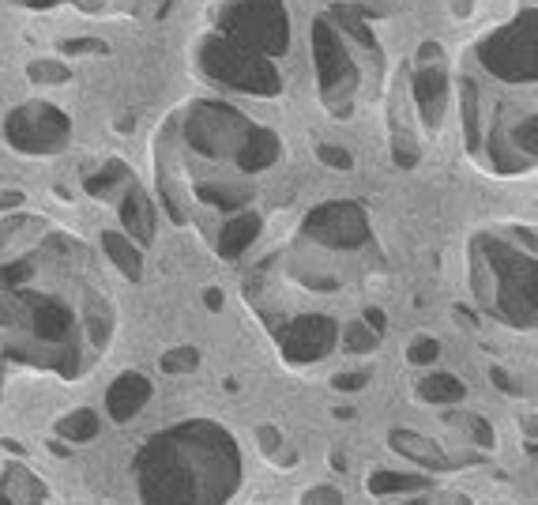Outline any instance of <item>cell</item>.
Here are the masks:
<instances>
[{
  "label": "cell",
  "mask_w": 538,
  "mask_h": 505,
  "mask_svg": "<svg viewBox=\"0 0 538 505\" xmlns=\"http://www.w3.org/2000/svg\"><path fill=\"white\" fill-rule=\"evenodd\" d=\"M365 320L376 328V332H380V328H384V317H380V309H369V313H365Z\"/></svg>",
  "instance_id": "obj_10"
},
{
  "label": "cell",
  "mask_w": 538,
  "mask_h": 505,
  "mask_svg": "<svg viewBox=\"0 0 538 505\" xmlns=\"http://www.w3.org/2000/svg\"><path fill=\"white\" fill-rule=\"evenodd\" d=\"M433 358H437V343L433 340H418L411 347V362H433Z\"/></svg>",
  "instance_id": "obj_8"
},
{
  "label": "cell",
  "mask_w": 538,
  "mask_h": 505,
  "mask_svg": "<svg viewBox=\"0 0 538 505\" xmlns=\"http://www.w3.org/2000/svg\"><path fill=\"white\" fill-rule=\"evenodd\" d=\"M407 486H422V479H411V475H376L369 479V491L380 494V491H407Z\"/></svg>",
  "instance_id": "obj_4"
},
{
  "label": "cell",
  "mask_w": 538,
  "mask_h": 505,
  "mask_svg": "<svg viewBox=\"0 0 538 505\" xmlns=\"http://www.w3.org/2000/svg\"><path fill=\"white\" fill-rule=\"evenodd\" d=\"M64 437H79V442H87V437H91L94 434V415H76V419H68V422H64Z\"/></svg>",
  "instance_id": "obj_5"
},
{
  "label": "cell",
  "mask_w": 538,
  "mask_h": 505,
  "mask_svg": "<svg viewBox=\"0 0 538 505\" xmlns=\"http://www.w3.org/2000/svg\"><path fill=\"white\" fill-rule=\"evenodd\" d=\"M391 445H396L399 453H407V456H418V460H425L429 468H448L444 453H440L437 445H425V442H418V437H414L411 430H396V434H391Z\"/></svg>",
  "instance_id": "obj_2"
},
{
  "label": "cell",
  "mask_w": 538,
  "mask_h": 505,
  "mask_svg": "<svg viewBox=\"0 0 538 505\" xmlns=\"http://www.w3.org/2000/svg\"><path fill=\"white\" fill-rule=\"evenodd\" d=\"M347 347L350 351H373L376 347V336L365 332V328H347Z\"/></svg>",
  "instance_id": "obj_6"
},
{
  "label": "cell",
  "mask_w": 538,
  "mask_h": 505,
  "mask_svg": "<svg viewBox=\"0 0 538 505\" xmlns=\"http://www.w3.org/2000/svg\"><path fill=\"white\" fill-rule=\"evenodd\" d=\"M143 400H147V381L125 378V381L114 384V392H109V411H114V419H128L132 411H140Z\"/></svg>",
  "instance_id": "obj_1"
},
{
  "label": "cell",
  "mask_w": 538,
  "mask_h": 505,
  "mask_svg": "<svg viewBox=\"0 0 538 505\" xmlns=\"http://www.w3.org/2000/svg\"><path fill=\"white\" fill-rule=\"evenodd\" d=\"M463 392V384L460 381H452V378H429L422 384V396L425 400H455Z\"/></svg>",
  "instance_id": "obj_3"
},
{
  "label": "cell",
  "mask_w": 538,
  "mask_h": 505,
  "mask_svg": "<svg viewBox=\"0 0 538 505\" xmlns=\"http://www.w3.org/2000/svg\"><path fill=\"white\" fill-rule=\"evenodd\" d=\"M184 366H196V351H177V355H166L162 358V370H170V373H177V370H184Z\"/></svg>",
  "instance_id": "obj_7"
},
{
  "label": "cell",
  "mask_w": 538,
  "mask_h": 505,
  "mask_svg": "<svg viewBox=\"0 0 538 505\" xmlns=\"http://www.w3.org/2000/svg\"><path fill=\"white\" fill-rule=\"evenodd\" d=\"M335 384H339V389H361V384H365V373H354V378H335Z\"/></svg>",
  "instance_id": "obj_9"
}]
</instances>
